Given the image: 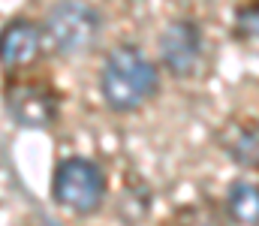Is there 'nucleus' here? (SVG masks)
Returning a JSON list of instances; mask_svg holds the SVG:
<instances>
[{
	"instance_id": "nucleus-5",
	"label": "nucleus",
	"mask_w": 259,
	"mask_h": 226,
	"mask_svg": "<svg viewBox=\"0 0 259 226\" xmlns=\"http://www.w3.org/2000/svg\"><path fill=\"white\" fill-rule=\"evenodd\" d=\"M6 106L21 127H49L58 118V100L39 84H15L6 94Z\"/></svg>"
},
{
	"instance_id": "nucleus-3",
	"label": "nucleus",
	"mask_w": 259,
	"mask_h": 226,
	"mask_svg": "<svg viewBox=\"0 0 259 226\" xmlns=\"http://www.w3.org/2000/svg\"><path fill=\"white\" fill-rule=\"evenodd\" d=\"M52 196L61 208L72 211V214H94L106 196L103 169L84 157H69L55 172Z\"/></svg>"
},
{
	"instance_id": "nucleus-2",
	"label": "nucleus",
	"mask_w": 259,
	"mask_h": 226,
	"mask_svg": "<svg viewBox=\"0 0 259 226\" xmlns=\"http://www.w3.org/2000/svg\"><path fill=\"white\" fill-rule=\"evenodd\" d=\"M42 33L58 55H81L100 36V15L84 0H61L49 9Z\"/></svg>"
},
{
	"instance_id": "nucleus-4",
	"label": "nucleus",
	"mask_w": 259,
	"mask_h": 226,
	"mask_svg": "<svg viewBox=\"0 0 259 226\" xmlns=\"http://www.w3.org/2000/svg\"><path fill=\"white\" fill-rule=\"evenodd\" d=\"M160 58L172 75H190L202 58V33L193 21H172L160 36Z\"/></svg>"
},
{
	"instance_id": "nucleus-1",
	"label": "nucleus",
	"mask_w": 259,
	"mask_h": 226,
	"mask_svg": "<svg viewBox=\"0 0 259 226\" xmlns=\"http://www.w3.org/2000/svg\"><path fill=\"white\" fill-rule=\"evenodd\" d=\"M160 75L157 67L139 52L136 46H118L109 52L103 73H100V91L103 100L115 112H136L157 94Z\"/></svg>"
},
{
	"instance_id": "nucleus-6",
	"label": "nucleus",
	"mask_w": 259,
	"mask_h": 226,
	"mask_svg": "<svg viewBox=\"0 0 259 226\" xmlns=\"http://www.w3.org/2000/svg\"><path fill=\"white\" fill-rule=\"evenodd\" d=\"M39 46H42V33L36 24H30L24 18L9 21L0 33V64L6 70L27 67L39 55Z\"/></svg>"
},
{
	"instance_id": "nucleus-7",
	"label": "nucleus",
	"mask_w": 259,
	"mask_h": 226,
	"mask_svg": "<svg viewBox=\"0 0 259 226\" xmlns=\"http://www.w3.org/2000/svg\"><path fill=\"white\" fill-rule=\"evenodd\" d=\"M229 211H232V217L238 220V223L244 226H256L259 220V190L256 184H250V181H238L232 190H229Z\"/></svg>"
},
{
	"instance_id": "nucleus-8",
	"label": "nucleus",
	"mask_w": 259,
	"mask_h": 226,
	"mask_svg": "<svg viewBox=\"0 0 259 226\" xmlns=\"http://www.w3.org/2000/svg\"><path fill=\"white\" fill-rule=\"evenodd\" d=\"M235 160L244 163V166H256V133L253 130H244L241 133V142L232 148Z\"/></svg>"
}]
</instances>
